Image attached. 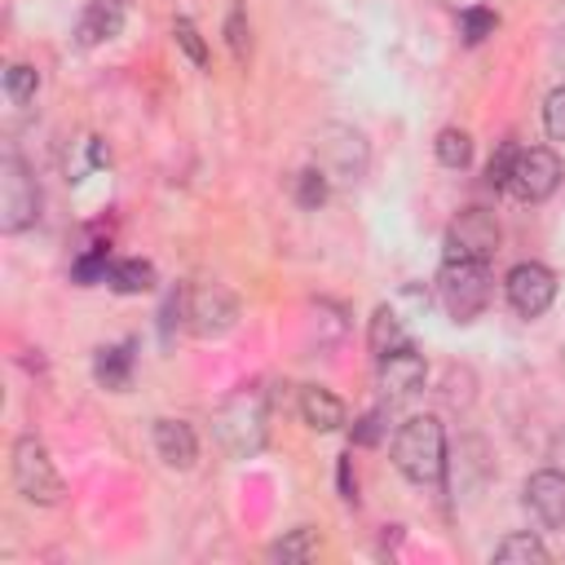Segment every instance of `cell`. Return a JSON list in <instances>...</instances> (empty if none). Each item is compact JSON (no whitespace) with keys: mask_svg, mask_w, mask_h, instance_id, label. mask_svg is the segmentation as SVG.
Returning a JSON list of instances; mask_svg holds the SVG:
<instances>
[{"mask_svg":"<svg viewBox=\"0 0 565 565\" xmlns=\"http://www.w3.org/2000/svg\"><path fill=\"white\" fill-rule=\"evenodd\" d=\"M437 296L455 322H472L490 305V269L486 260H446L437 274Z\"/></svg>","mask_w":565,"mask_h":565,"instance_id":"obj_3","label":"cell"},{"mask_svg":"<svg viewBox=\"0 0 565 565\" xmlns=\"http://www.w3.org/2000/svg\"><path fill=\"white\" fill-rule=\"evenodd\" d=\"M437 159L446 163V168H468L472 163V137L463 132V128H441L437 132Z\"/></svg>","mask_w":565,"mask_h":565,"instance_id":"obj_21","label":"cell"},{"mask_svg":"<svg viewBox=\"0 0 565 565\" xmlns=\"http://www.w3.org/2000/svg\"><path fill=\"white\" fill-rule=\"evenodd\" d=\"M424 375H428V362H424V353L415 344H402V349L380 358V388H384L388 402H402V397L419 393Z\"/></svg>","mask_w":565,"mask_h":565,"instance_id":"obj_12","label":"cell"},{"mask_svg":"<svg viewBox=\"0 0 565 565\" xmlns=\"http://www.w3.org/2000/svg\"><path fill=\"white\" fill-rule=\"evenodd\" d=\"M340 490H344V499H349V503L358 499V494H353V490H358V481H353V472H349V455L340 459Z\"/></svg>","mask_w":565,"mask_h":565,"instance_id":"obj_31","label":"cell"},{"mask_svg":"<svg viewBox=\"0 0 565 565\" xmlns=\"http://www.w3.org/2000/svg\"><path fill=\"white\" fill-rule=\"evenodd\" d=\"M366 340H371V353H375V358H384V353H393V349L411 344V340H406V331H402V322H397V313H393L388 305H380V309H375Z\"/></svg>","mask_w":565,"mask_h":565,"instance_id":"obj_20","label":"cell"},{"mask_svg":"<svg viewBox=\"0 0 565 565\" xmlns=\"http://www.w3.org/2000/svg\"><path fill=\"white\" fill-rule=\"evenodd\" d=\"M543 128H547L552 141H565V84L547 93V102H543Z\"/></svg>","mask_w":565,"mask_h":565,"instance_id":"obj_27","label":"cell"},{"mask_svg":"<svg viewBox=\"0 0 565 565\" xmlns=\"http://www.w3.org/2000/svg\"><path fill=\"white\" fill-rule=\"evenodd\" d=\"M552 62L565 71V26H556V31H552Z\"/></svg>","mask_w":565,"mask_h":565,"instance_id":"obj_32","label":"cell"},{"mask_svg":"<svg viewBox=\"0 0 565 565\" xmlns=\"http://www.w3.org/2000/svg\"><path fill=\"white\" fill-rule=\"evenodd\" d=\"M225 44H230L234 62L243 66L247 53H252V35H247V9H243V0L230 4V18H225Z\"/></svg>","mask_w":565,"mask_h":565,"instance_id":"obj_22","label":"cell"},{"mask_svg":"<svg viewBox=\"0 0 565 565\" xmlns=\"http://www.w3.org/2000/svg\"><path fill=\"white\" fill-rule=\"evenodd\" d=\"M556 185H561V159H556V150H547V146L516 150L512 172H508V185H503L512 199H521V203H543V199L556 194Z\"/></svg>","mask_w":565,"mask_h":565,"instance_id":"obj_7","label":"cell"},{"mask_svg":"<svg viewBox=\"0 0 565 565\" xmlns=\"http://www.w3.org/2000/svg\"><path fill=\"white\" fill-rule=\"evenodd\" d=\"M499 252V221L486 207H463L446 225V260H490Z\"/></svg>","mask_w":565,"mask_h":565,"instance_id":"obj_8","label":"cell"},{"mask_svg":"<svg viewBox=\"0 0 565 565\" xmlns=\"http://www.w3.org/2000/svg\"><path fill=\"white\" fill-rule=\"evenodd\" d=\"M216 441L225 446V455L234 459H247L265 446V433H269V406H265V393L260 388H238L221 402L216 419Z\"/></svg>","mask_w":565,"mask_h":565,"instance_id":"obj_2","label":"cell"},{"mask_svg":"<svg viewBox=\"0 0 565 565\" xmlns=\"http://www.w3.org/2000/svg\"><path fill=\"white\" fill-rule=\"evenodd\" d=\"M508 305L521 313V318H539L547 313V305L556 300V274L539 260H521L508 269Z\"/></svg>","mask_w":565,"mask_h":565,"instance_id":"obj_10","label":"cell"},{"mask_svg":"<svg viewBox=\"0 0 565 565\" xmlns=\"http://www.w3.org/2000/svg\"><path fill=\"white\" fill-rule=\"evenodd\" d=\"M313 154H318V168L335 181H362L366 177V163H371V150H366V137L349 124H327L318 128L313 137Z\"/></svg>","mask_w":565,"mask_h":565,"instance_id":"obj_6","label":"cell"},{"mask_svg":"<svg viewBox=\"0 0 565 565\" xmlns=\"http://www.w3.org/2000/svg\"><path fill=\"white\" fill-rule=\"evenodd\" d=\"M327 194H331V177H327L318 163L296 177V203H300V207H322Z\"/></svg>","mask_w":565,"mask_h":565,"instance_id":"obj_24","label":"cell"},{"mask_svg":"<svg viewBox=\"0 0 565 565\" xmlns=\"http://www.w3.org/2000/svg\"><path fill=\"white\" fill-rule=\"evenodd\" d=\"M185 322H190V331H194L199 340L225 335V331L238 322V300H234V291L221 287V282H199V287H190V296H185Z\"/></svg>","mask_w":565,"mask_h":565,"instance_id":"obj_9","label":"cell"},{"mask_svg":"<svg viewBox=\"0 0 565 565\" xmlns=\"http://www.w3.org/2000/svg\"><path fill=\"white\" fill-rule=\"evenodd\" d=\"M393 463L406 481L433 486L446 472V428L437 415H411L393 433Z\"/></svg>","mask_w":565,"mask_h":565,"instance_id":"obj_1","label":"cell"},{"mask_svg":"<svg viewBox=\"0 0 565 565\" xmlns=\"http://www.w3.org/2000/svg\"><path fill=\"white\" fill-rule=\"evenodd\" d=\"M300 419H305L313 433H335V428H344L349 411H344V402H340L335 393H327V388H318V384H305V388H300Z\"/></svg>","mask_w":565,"mask_h":565,"instance_id":"obj_15","label":"cell"},{"mask_svg":"<svg viewBox=\"0 0 565 565\" xmlns=\"http://www.w3.org/2000/svg\"><path fill=\"white\" fill-rule=\"evenodd\" d=\"M106 282H110L119 296H141V291L154 287V265H150V260H115Z\"/></svg>","mask_w":565,"mask_h":565,"instance_id":"obj_19","label":"cell"},{"mask_svg":"<svg viewBox=\"0 0 565 565\" xmlns=\"http://www.w3.org/2000/svg\"><path fill=\"white\" fill-rule=\"evenodd\" d=\"M93 375L106 384V388H128L132 380V344H110V349H97V362H93Z\"/></svg>","mask_w":565,"mask_h":565,"instance_id":"obj_16","label":"cell"},{"mask_svg":"<svg viewBox=\"0 0 565 565\" xmlns=\"http://www.w3.org/2000/svg\"><path fill=\"white\" fill-rule=\"evenodd\" d=\"M521 503H525V512H530L543 530L565 525V472H561V468H539L534 477H525Z\"/></svg>","mask_w":565,"mask_h":565,"instance_id":"obj_11","label":"cell"},{"mask_svg":"<svg viewBox=\"0 0 565 565\" xmlns=\"http://www.w3.org/2000/svg\"><path fill=\"white\" fill-rule=\"evenodd\" d=\"M463 40L468 44H481L486 35H494V26H499V18H494V9H481V4H472V9H463Z\"/></svg>","mask_w":565,"mask_h":565,"instance_id":"obj_25","label":"cell"},{"mask_svg":"<svg viewBox=\"0 0 565 565\" xmlns=\"http://www.w3.org/2000/svg\"><path fill=\"white\" fill-rule=\"evenodd\" d=\"M494 561H503V565H512V561H521V565H543L547 561V547H543V539L539 534H530V530H516V534H503L499 543H494V552H490Z\"/></svg>","mask_w":565,"mask_h":565,"instance_id":"obj_17","label":"cell"},{"mask_svg":"<svg viewBox=\"0 0 565 565\" xmlns=\"http://www.w3.org/2000/svg\"><path fill=\"white\" fill-rule=\"evenodd\" d=\"M172 35H177V44L185 49V57H190L194 66H207V44H203V35H199V26H194L190 18H177V22H172Z\"/></svg>","mask_w":565,"mask_h":565,"instance_id":"obj_26","label":"cell"},{"mask_svg":"<svg viewBox=\"0 0 565 565\" xmlns=\"http://www.w3.org/2000/svg\"><path fill=\"white\" fill-rule=\"evenodd\" d=\"M124 18H128V0H88V9L75 22V44L97 49V44L115 40L124 31Z\"/></svg>","mask_w":565,"mask_h":565,"instance_id":"obj_13","label":"cell"},{"mask_svg":"<svg viewBox=\"0 0 565 565\" xmlns=\"http://www.w3.org/2000/svg\"><path fill=\"white\" fill-rule=\"evenodd\" d=\"M4 93H9L18 106L35 102V93H40V71L26 66V62H13V66L4 71Z\"/></svg>","mask_w":565,"mask_h":565,"instance_id":"obj_23","label":"cell"},{"mask_svg":"<svg viewBox=\"0 0 565 565\" xmlns=\"http://www.w3.org/2000/svg\"><path fill=\"white\" fill-rule=\"evenodd\" d=\"M154 450H159V459L168 468L185 472L199 459V437H194V428L185 419H154Z\"/></svg>","mask_w":565,"mask_h":565,"instance_id":"obj_14","label":"cell"},{"mask_svg":"<svg viewBox=\"0 0 565 565\" xmlns=\"http://www.w3.org/2000/svg\"><path fill=\"white\" fill-rule=\"evenodd\" d=\"M516 150H521V146L503 141V146L490 154V163H486V181H490L494 190H503V185H508V172H512V159H516Z\"/></svg>","mask_w":565,"mask_h":565,"instance_id":"obj_28","label":"cell"},{"mask_svg":"<svg viewBox=\"0 0 565 565\" xmlns=\"http://www.w3.org/2000/svg\"><path fill=\"white\" fill-rule=\"evenodd\" d=\"M380 433H384V411H366V415L358 419V428H353V441H358V446H375Z\"/></svg>","mask_w":565,"mask_h":565,"instance_id":"obj_30","label":"cell"},{"mask_svg":"<svg viewBox=\"0 0 565 565\" xmlns=\"http://www.w3.org/2000/svg\"><path fill=\"white\" fill-rule=\"evenodd\" d=\"M40 221V185L18 154L0 159V230L22 234Z\"/></svg>","mask_w":565,"mask_h":565,"instance_id":"obj_5","label":"cell"},{"mask_svg":"<svg viewBox=\"0 0 565 565\" xmlns=\"http://www.w3.org/2000/svg\"><path fill=\"white\" fill-rule=\"evenodd\" d=\"M318 547H322L318 530L296 525L291 534H282V539L269 547V561H282V565H305V561H313V556H318Z\"/></svg>","mask_w":565,"mask_h":565,"instance_id":"obj_18","label":"cell"},{"mask_svg":"<svg viewBox=\"0 0 565 565\" xmlns=\"http://www.w3.org/2000/svg\"><path fill=\"white\" fill-rule=\"evenodd\" d=\"M97 278H110V260H106V252H93V256H84L79 265H75V282H97Z\"/></svg>","mask_w":565,"mask_h":565,"instance_id":"obj_29","label":"cell"},{"mask_svg":"<svg viewBox=\"0 0 565 565\" xmlns=\"http://www.w3.org/2000/svg\"><path fill=\"white\" fill-rule=\"evenodd\" d=\"M13 486L26 503H40V508H53L62 503L66 486L49 459V446L40 437H18L13 441Z\"/></svg>","mask_w":565,"mask_h":565,"instance_id":"obj_4","label":"cell"}]
</instances>
